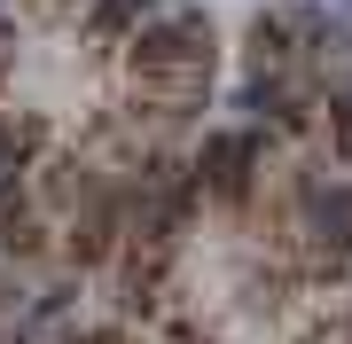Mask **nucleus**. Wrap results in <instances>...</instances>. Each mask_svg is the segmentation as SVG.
Wrapping results in <instances>:
<instances>
[{
	"instance_id": "1",
	"label": "nucleus",
	"mask_w": 352,
	"mask_h": 344,
	"mask_svg": "<svg viewBox=\"0 0 352 344\" xmlns=\"http://www.w3.org/2000/svg\"><path fill=\"white\" fill-rule=\"evenodd\" d=\"M133 71L141 78H157V87H204V71H212V16H196V8H173V16H157V24H141L133 32Z\"/></svg>"
},
{
	"instance_id": "2",
	"label": "nucleus",
	"mask_w": 352,
	"mask_h": 344,
	"mask_svg": "<svg viewBox=\"0 0 352 344\" xmlns=\"http://www.w3.org/2000/svg\"><path fill=\"white\" fill-rule=\"evenodd\" d=\"M258 157H266L258 133H212V141H204V157H196V188L219 196V204H243V196H251Z\"/></svg>"
},
{
	"instance_id": "3",
	"label": "nucleus",
	"mask_w": 352,
	"mask_h": 344,
	"mask_svg": "<svg viewBox=\"0 0 352 344\" xmlns=\"http://www.w3.org/2000/svg\"><path fill=\"white\" fill-rule=\"evenodd\" d=\"M118 227H126V196H118V188H94L87 204L71 211V258H78V266L110 258L118 251Z\"/></svg>"
},
{
	"instance_id": "4",
	"label": "nucleus",
	"mask_w": 352,
	"mask_h": 344,
	"mask_svg": "<svg viewBox=\"0 0 352 344\" xmlns=\"http://www.w3.org/2000/svg\"><path fill=\"white\" fill-rule=\"evenodd\" d=\"M305 227H314V242L329 258H344L352 251V188H321V180H305Z\"/></svg>"
},
{
	"instance_id": "5",
	"label": "nucleus",
	"mask_w": 352,
	"mask_h": 344,
	"mask_svg": "<svg viewBox=\"0 0 352 344\" xmlns=\"http://www.w3.org/2000/svg\"><path fill=\"white\" fill-rule=\"evenodd\" d=\"M289 39H298V24H289V8L258 16V24H251V63H258V71H282L289 55H298V47H289Z\"/></svg>"
},
{
	"instance_id": "6",
	"label": "nucleus",
	"mask_w": 352,
	"mask_h": 344,
	"mask_svg": "<svg viewBox=\"0 0 352 344\" xmlns=\"http://www.w3.org/2000/svg\"><path fill=\"white\" fill-rule=\"evenodd\" d=\"M141 16H149V0H94V39H133L141 32Z\"/></svg>"
},
{
	"instance_id": "7",
	"label": "nucleus",
	"mask_w": 352,
	"mask_h": 344,
	"mask_svg": "<svg viewBox=\"0 0 352 344\" xmlns=\"http://www.w3.org/2000/svg\"><path fill=\"white\" fill-rule=\"evenodd\" d=\"M102 188V180L87 172V165H47V204H63V211H78L87 196Z\"/></svg>"
},
{
	"instance_id": "8",
	"label": "nucleus",
	"mask_w": 352,
	"mask_h": 344,
	"mask_svg": "<svg viewBox=\"0 0 352 344\" xmlns=\"http://www.w3.org/2000/svg\"><path fill=\"white\" fill-rule=\"evenodd\" d=\"M24 157H39V126L32 117H0V172H24Z\"/></svg>"
},
{
	"instance_id": "9",
	"label": "nucleus",
	"mask_w": 352,
	"mask_h": 344,
	"mask_svg": "<svg viewBox=\"0 0 352 344\" xmlns=\"http://www.w3.org/2000/svg\"><path fill=\"white\" fill-rule=\"evenodd\" d=\"M16 219H24V180L0 172V227H16Z\"/></svg>"
},
{
	"instance_id": "10",
	"label": "nucleus",
	"mask_w": 352,
	"mask_h": 344,
	"mask_svg": "<svg viewBox=\"0 0 352 344\" xmlns=\"http://www.w3.org/2000/svg\"><path fill=\"white\" fill-rule=\"evenodd\" d=\"M305 344H352V313H329V321H321V329L305 336Z\"/></svg>"
},
{
	"instance_id": "11",
	"label": "nucleus",
	"mask_w": 352,
	"mask_h": 344,
	"mask_svg": "<svg viewBox=\"0 0 352 344\" xmlns=\"http://www.w3.org/2000/svg\"><path fill=\"white\" fill-rule=\"evenodd\" d=\"M0 39H8V16H0Z\"/></svg>"
}]
</instances>
